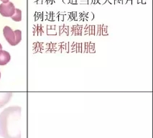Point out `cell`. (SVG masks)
I'll use <instances>...</instances> for the list:
<instances>
[{
    "label": "cell",
    "mask_w": 153,
    "mask_h": 138,
    "mask_svg": "<svg viewBox=\"0 0 153 138\" xmlns=\"http://www.w3.org/2000/svg\"><path fill=\"white\" fill-rule=\"evenodd\" d=\"M21 107L5 109L0 114V135L3 138H22L20 120Z\"/></svg>",
    "instance_id": "6da1fadb"
},
{
    "label": "cell",
    "mask_w": 153,
    "mask_h": 138,
    "mask_svg": "<svg viewBox=\"0 0 153 138\" xmlns=\"http://www.w3.org/2000/svg\"><path fill=\"white\" fill-rule=\"evenodd\" d=\"M3 34L7 41L10 45L15 46L20 42L22 40V32L19 30L13 31L9 26H6L3 29Z\"/></svg>",
    "instance_id": "7a4b0ae2"
},
{
    "label": "cell",
    "mask_w": 153,
    "mask_h": 138,
    "mask_svg": "<svg viewBox=\"0 0 153 138\" xmlns=\"http://www.w3.org/2000/svg\"><path fill=\"white\" fill-rule=\"evenodd\" d=\"M15 7L13 3L8 1L7 3H2L0 4V14L3 17H10L14 15Z\"/></svg>",
    "instance_id": "3957f363"
},
{
    "label": "cell",
    "mask_w": 153,
    "mask_h": 138,
    "mask_svg": "<svg viewBox=\"0 0 153 138\" xmlns=\"http://www.w3.org/2000/svg\"><path fill=\"white\" fill-rule=\"evenodd\" d=\"M11 60V56L7 51L0 50V65H7Z\"/></svg>",
    "instance_id": "277c9868"
},
{
    "label": "cell",
    "mask_w": 153,
    "mask_h": 138,
    "mask_svg": "<svg viewBox=\"0 0 153 138\" xmlns=\"http://www.w3.org/2000/svg\"><path fill=\"white\" fill-rule=\"evenodd\" d=\"M12 96V93H11V92L0 93V108L3 107L5 104H7L10 102Z\"/></svg>",
    "instance_id": "5b68a950"
},
{
    "label": "cell",
    "mask_w": 153,
    "mask_h": 138,
    "mask_svg": "<svg viewBox=\"0 0 153 138\" xmlns=\"http://www.w3.org/2000/svg\"><path fill=\"white\" fill-rule=\"evenodd\" d=\"M11 17L15 22H20L22 20V11L19 9H15V13Z\"/></svg>",
    "instance_id": "8992f818"
},
{
    "label": "cell",
    "mask_w": 153,
    "mask_h": 138,
    "mask_svg": "<svg viewBox=\"0 0 153 138\" xmlns=\"http://www.w3.org/2000/svg\"><path fill=\"white\" fill-rule=\"evenodd\" d=\"M1 1H2L3 3H7V2H8L9 1H10V0H1Z\"/></svg>",
    "instance_id": "52a82bcc"
},
{
    "label": "cell",
    "mask_w": 153,
    "mask_h": 138,
    "mask_svg": "<svg viewBox=\"0 0 153 138\" xmlns=\"http://www.w3.org/2000/svg\"><path fill=\"white\" fill-rule=\"evenodd\" d=\"M2 50V46H1V44H0V50Z\"/></svg>",
    "instance_id": "ba28073f"
},
{
    "label": "cell",
    "mask_w": 153,
    "mask_h": 138,
    "mask_svg": "<svg viewBox=\"0 0 153 138\" xmlns=\"http://www.w3.org/2000/svg\"><path fill=\"white\" fill-rule=\"evenodd\" d=\"M0 79H1V73H0Z\"/></svg>",
    "instance_id": "9c48e42d"
}]
</instances>
